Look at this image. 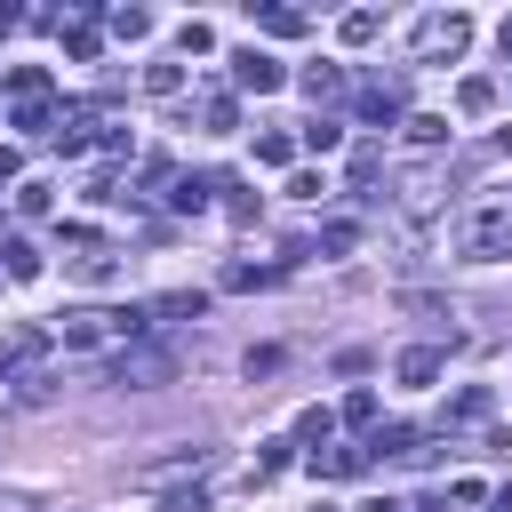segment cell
<instances>
[{"mask_svg":"<svg viewBox=\"0 0 512 512\" xmlns=\"http://www.w3.org/2000/svg\"><path fill=\"white\" fill-rule=\"evenodd\" d=\"M464 256H480V264L512 256V200H488V208L464 216Z\"/></svg>","mask_w":512,"mask_h":512,"instance_id":"cell-1","label":"cell"},{"mask_svg":"<svg viewBox=\"0 0 512 512\" xmlns=\"http://www.w3.org/2000/svg\"><path fill=\"white\" fill-rule=\"evenodd\" d=\"M168 376H176V360H168V352H152V344H136V352H120V360H112V384H128V392H160Z\"/></svg>","mask_w":512,"mask_h":512,"instance_id":"cell-2","label":"cell"},{"mask_svg":"<svg viewBox=\"0 0 512 512\" xmlns=\"http://www.w3.org/2000/svg\"><path fill=\"white\" fill-rule=\"evenodd\" d=\"M464 40H472V24H464L456 8H448V16H424V24H416V56H424V64H440V56H464Z\"/></svg>","mask_w":512,"mask_h":512,"instance_id":"cell-3","label":"cell"},{"mask_svg":"<svg viewBox=\"0 0 512 512\" xmlns=\"http://www.w3.org/2000/svg\"><path fill=\"white\" fill-rule=\"evenodd\" d=\"M232 80H240L248 96H272L288 72H280V56H272V48H240V56H232Z\"/></svg>","mask_w":512,"mask_h":512,"instance_id":"cell-4","label":"cell"},{"mask_svg":"<svg viewBox=\"0 0 512 512\" xmlns=\"http://www.w3.org/2000/svg\"><path fill=\"white\" fill-rule=\"evenodd\" d=\"M120 328H112V312H64V352H96V344H112Z\"/></svg>","mask_w":512,"mask_h":512,"instance_id":"cell-5","label":"cell"},{"mask_svg":"<svg viewBox=\"0 0 512 512\" xmlns=\"http://www.w3.org/2000/svg\"><path fill=\"white\" fill-rule=\"evenodd\" d=\"M440 368H448V352H440V344H408V352H400V384H408V392L440 384Z\"/></svg>","mask_w":512,"mask_h":512,"instance_id":"cell-6","label":"cell"},{"mask_svg":"<svg viewBox=\"0 0 512 512\" xmlns=\"http://www.w3.org/2000/svg\"><path fill=\"white\" fill-rule=\"evenodd\" d=\"M200 312H208V296H200V288H168V296L152 304V320H200Z\"/></svg>","mask_w":512,"mask_h":512,"instance_id":"cell-7","label":"cell"},{"mask_svg":"<svg viewBox=\"0 0 512 512\" xmlns=\"http://www.w3.org/2000/svg\"><path fill=\"white\" fill-rule=\"evenodd\" d=\"M288 160H296V136L264 128V136H256V168H288Z\"/></svg>","mask_w":512,"mask_h":512,"instance_id":"cell-8","label":"cell"},{"mask_svg":"<svg viewBox=\"0 0 512 512\" xmlns=\"http://www.w3.org/2000/svg\"><path fill=\"white\" fill-rule=\"evenodd\" d=\"M200 464H208V448H176V456L144 464V480H176V472H200Z\"/></svg>","mask_w":512,"mask_h":512,"instance_id":"cell-9","label":"cell"},{"mask_svg":"<svg viewBox=\"0 0 512 512\" xmlns=\"http://www.w3.org/2000/svg\"><path fill=\"white\" fill-rule=\"evenodd\" d=\"M32 352H40V336H32V328H24V336H8V344H0V384H8V376H16Z\"/></svg>","mask_w":512,"mask_h":512,"instance_id":"cell-10","label":"cell"},{"mask_svg":"<svg viewBox=\"0 0 512 512\" xmlns=\"http://www.w3.org/2000/svg\"><path fill=\"white\" fill-rule=\"evenodd\" d=\"M408 144H424V152L448 144V120H440V112H416V120H408Z\"/></svg>","mask_w":512,"mask_h":512,"instance_id":"cell-11","label":"cell"},{"mask_svg":"<svg viewBox=\"0 0 512 512\" xmlns=\"http://www.w3.org/2000/svg\"><path fill=\"white\" fill-rule=\"evenodd\" d=\"M208 192H216V184H208V176H184V184H176V192H168V200H176V208H184V216H200V208H208Z\"/></svg>","mask_w":512,"mask_h":512,"instance_id":"cell-12","label":"cell"},{"mask_svg":"<svg viewBox=\"0 0 512 512\" xmlns=\"http://www.w3.org/2000/svg\"><path fill=\"white\" fill-rule=\"evenodd\" d=\"M0 256H8V280H32V272H40V248H32V240H8Z\"/></svg>","mask_w":512,"mask_h":512,"instance_id":"cell-13","label":"cell"},{"mask_svg":"<svg viewBox=\"0 0 512 512\" xmlns=\"http://www.w3.org/2000/svg\"><path fill=\"white\" fill-rule=\"evenodd\" d=\"M112 32H120V40H144V32H152V8H112Z\"/></svg>","mask_w":512,"mask_h":512,"instance_id":"cell-14","label":"cell"},{"mask_svg":"<svg viewBox=\"0 0 512 512\" xmlns=\"http://www.w3.org/2000/svg\"><path fill=\"white\" fill-rule=\"evenodd\" d=\"M256 24H264V32H280V40H296V32H304V16H296V8H256Z\"/></svg>","mask_w":512,"mask_h":512,"instance_id":"cell-15","label":"cell"},{"mask_svg":"<svg viewBox=\"0 0 512 512\" xmlns=\"http://www.w3.org/2000/svg\"><path fill=\"white\" fill-rule=\"evenodd\" d=\"M144 88H152V96H176V88H184V64H144Z\"/></svg>","mask_w":512,"mask_h":512,"instance_id":"cell-16","label":"cell"},{"mask_svg":"<svg viewBox=\"0 0 512 512\" xmlns=\"http://www.w3.org/2000/svg\"><path fill=\"white\" fill-rule=\"evenodd\" d=\"M360 120H384V128H392V120H400V104H392V88H368V96H360Z\"/></svg>","mask_w":512,"mask_h":512,"instance_id":"cell-17","label":"cell"},{"mask_svg":"<svg viewBox=\"0 0 512 512\" xmlns=\"http://www.w3.org/2000/svg\"><path fill=\"white\" fill-rule=\"evenodd\" d=\"M352 240H360V224H352V216H336V224H320V248H328V256H344Z\"/></svg>","mask_w":512,"mask_h":512,"instance_id":"cell-18","label":"cell"},{"mask_svg":"<svg viewBox=\"0 0 512 512\" xmlns=\"http://www.w3.org/2000/svg\"><path fill=\"white\" fill-rule=\"evenodd\" d=\"M376 32H384V16H376V8H360V16H344V40H352V48H360V40H376Z\"/></svg>","mask_w":512,"mask_h":512,"instance_id":"cell-19","label":"cell"},{"mask_svg":"<svg viewBox=\"0 0 512 512\" xmlns=\"http://www.w3.org/2000/svg\"><path fill=\"white\" fill-rule=\"evenodd\" d=\"M328 432H336L328 408H304V416H296V440H328Z\"/></svg>","mask_w":512,"mask_h":512,"instance_id":"cell-20","label":"cell"},{"mask_svg":"<svg viewBox=\"0 0 512 512\" xmlns=\"http://www.w3.org/2000/svg\"><path fill=\"white\" fill-rule=\"evenodd\" d=\"M304 88H312V96H336V88H344V72H336V64H312V72H304Z\"/></svg>","mask_w":512,"mask_h":512,"instance_id":"cell-21","label":"cell"},{"mask_svg":"<svg viewBox=\"0 0 512 512\" xmlns=\"http://www.w3.org/2000/svg\"><path fill=\"white\" fill-rule=\"evenodd\" d=\"M456 104H464V112H488V104H496V88H488V80H464V88H456Z\"/></svg>","mask_w":512,"mask_h":512,"instance_id":"cell-22","label":"cell"},{"mask_svg":"<svg viewBox=\"0 0 512 512\" xmlns=\"http://www.w3.org/2000/svg\"><path fill=\"white\" fill-rule=\"evenodd\" d=\"M304 144H312V152H336V144H344V128H336V120H312V128H304Z\"/></svg>","mask_w":512,"mask_h":512,"instance_id":"cell-23","label":"cell"},{"mask_svg":"<svg viewBox=\"0 0 512 512\" xmlns=\"http://www.w3.org/2000/svg\"><path fill=\"white\" fill-rule=\"evenodd\" d=\"M264 280H272V264H232L224 272V288H264Z\"/></svg>","mask_w":512,"mask_h":512,"instance_id":"cell-24","label":"cell"},{"mask_svg":"<svg viewBox=\"0 0 512 512\" xmlns=\"http://www.w3.org/2000/svg\"><path fill=\"white\" fill-rule=\"evenodd\" d=\"M288 192H296V200H320V192H328V176H312V168H296V176H288Z\"/></svg>","mask_w":512,"mask_h":512,"instance_id":"cell-25","label":"cell"},{"mask_svg":"<svg viewBox=\"0 0 512 512\" xmlns=\"http://www.w3.org/2000/svg\"><path fill=\"white\" fill-rule=\"evenodd\" d=\"M16 208L24 216H48V184H16Z\"/></svg>","mask_w":512,"mask_h":512,"instance_id":"cell-26","label":"cell"},{"mask_svg":"<svg viewBox=\"0 0 512 512\" xmlns=\"http://www.w3.org/2000/svg\"><path fill=\"white\" fill-rule=\"evenodd\" d=\"M448 416H456V424H480V416H488V392H464V400H456Z\"/></svg>","mask_w":512,"mask_h":512,"instance_id":"cell-27","label":"cell"},{"mask_svg":"<svg viewBox=\"0 0 512 512\" xmlns=\"http://www.w3.org/2000/svg\"><path fill=\"white\" fill-rule=\"evenodd\" d=\"M160 512H208V496L200 488H176V496H160Z\"/></svg>","mask_w":512,"mask_h":512,"instance_id":"cell-28","label":"cell"},{"mask_svg":"<svg viewBox=\"0 0 512 512\" xmlns=\"http://www.w3.org/2000/svg\"><path fill=\"white\" fill-rule=\"evenodd\" d=\"M488 512H512V480H504V488H488Z\"/></svg>","mask_w":512,"mask_h":512,"instance_id":"cell-29","label":"cell"},{"mask_svg":"<svg viewBox=\"0 0 512 512\" xmlns=\"http://www.w3.org/2000/svg\"><path fill=\"white\" fill-rule=\"evenodd\" d=\"M496 48H504V56H512V16H504V24H496Z\"/></svg>","mask_w":512,"mask_h":512,"instance_id":"cell-30","label":"cell"},{"mask_svg":"<svg viewBox=\"0 0 512 512\" xmlns=\"http://www.w3.org/2000/svg\"><path fill=\"white\" fill-rule=\"evenodd\" d=\"M360 512H400V504H360Z\"/></svg>","mask_w":512,"mask_h":512,"instance_id":"cell-31","label":"cell"},{"mask_svg":"<svg viewBox=\"0 0 512 512\" xmlns=\"http://www.w3.org/2000/svg\"><path fill=\"white\" fill-rule=\"evenodd\" d=\"M8 168H16V160H8V152H0V176H8Z\"/></svg>","mask_w":512,"mask_h":512,"instance_id":"cell-32","label":"cell"},{"mask_svg":"<svg viewBox=\"0 0 512 512\" xmlns=\"http://www.w3.org/2000/svg\"><path fill=\"white\" fill-rule=\"evenodd\" d=\"M0 512H16V504H8V496H0Z\"/></svg>","mask_w":512,"mask_h":512,"instance_id":"cell-33","label":"cell"}]
</instances>
